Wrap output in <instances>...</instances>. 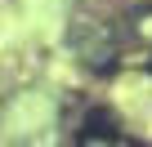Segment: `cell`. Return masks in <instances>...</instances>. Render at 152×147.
Listing matches in <instances>:
<instances>
[{"mask_svg":"<svg viewBox=\"0 0 152 147\" xmlns=\"http://www.w3.org/2000/svg\"><path fill=\"white\" fill-rule=\"evenodd\" d=\"M85 138H116V116L112 112H103V107H94L90 116H85Z\"/></svg>","mask_w":152,"mask_h":147,"instance_id":"6da1fadb","label":"cell"}]
</instances>
